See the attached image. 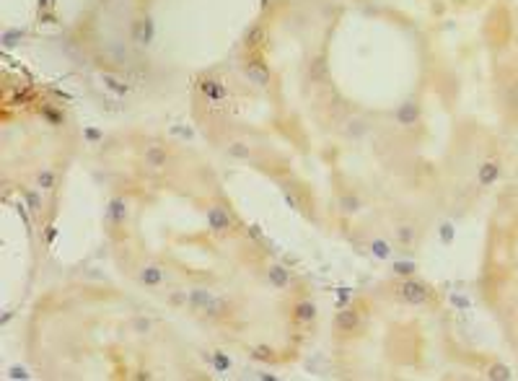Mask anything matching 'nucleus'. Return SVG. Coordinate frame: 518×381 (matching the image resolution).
I'll list each match as a JSON object with an SVG mask.
<instances>
[{
	"mask_svg": "<svg viewBox=\"0 0 518 381\" xmlns=\"http://www.w3.org/2000/svg\"><path fill=\"white\" fill-rule=\"evenodd\" d=\"M109 218L119 226V223H124V218H127V203L122 200V197H114L112 203H109Z\"/></svg>",
	"mask_w": 518,
	"mask_h": 381,
	"instance_id": "9b49d317",
	"label": "nucleus"
},
{
	"mask_svg": "<svg viewBox=\"0 0 518 381\" xmlns=\"http://www.w3.org/2000/svg\"><path fill=\"white\" fill-rule=\"evenodd\" d=\"M259 34H262V29H254V31L246 37V42H249V44H256V37H259Z\"/></svg>",
	"mask_w": 518,
	"mask_h": 381,
	"instance_id": "aec40b11",
	"label": "nucleus"
},
{
	"mask_svg": "<svg viewBox=\"0 0 518 381\" xmlns=\"http://www.w3.org/2000/svg\"><path fill=\"white\" fill-rule=\"evenodd\" d=\"M133 330H135L138 335H145V332H151V322L143 319V316H138V319L133 322Z\"/></svg>",
	"mask_w": 518,
	"mask_h": 381,
	"instance_id": "a211bd4d",
	"label": "nucleus"
},
{
	"mask_svg": "<svg viewBox=\"0 0 518 381\" xmlns=\"http://www.w3.org/2000/svg\"><path fill=\"white\" fill-rule=\"evenodd\" d=\"M36 182H39V189H52V187H54V182H57V176H54V171H52V169H42V171H39V176H36Z\"/></svg>",
	"mask_w": 518,
	"mask_h": 381,
	"instance_id": "ddd939ff",
	"label": "nucleus"
},
{
	"mask_svg": "<svg viewBox=\"0 0 518 381\" xmlns=\"http://www.w3.org/2000/svg\"><path fill=\"white\" fill-rule=\"evenodd\" d=\"M371 249H373V254H376V257H381V260H386V257H388V244H386L383 239H376V241L371 244Z\"/></svg>",
	"mask_w": 518,
	"mask_h": 381,
	"instance_id": "dca6fc26",
	"label": "nucleus"
},
{
	"mask_svg": "<svg viewBox=\"0 0 518 381\" xmlns=\"http://www.w3.org/2000/svg\"><path fill=\"white\" fill-rule=\"evenodd\" d=\"M166 280V270L161 267V265H145L140 273H138V283L140 285H148V288H156V285H161Z\"/></svg>",
	"mask_w": 518,
	"mask_h": 381,
	"instance_id": "20e7f679",
	"label": "nucleus"
},
{
	"mask_svg": "<svg viewBox=\"0 0 518 381\" xmlns=\"http://www.w3.org/2000/svg\"><path fill=\"white\" fill-rule=\"evenodd\" d=\"M397 296H399L404 303H410V306H422V303L428 301V285L420 283V280H415V278H410V280L399 283Z\"/></svg>",
	"mask_w": 518,
	"mask_h": 381,
	"instance_id": "7ed1b4c3",
	"label": "nucleus"
},
{
	"mask_svg": "<svg viewBox=\"0 0 518 381\" xmlns=\"http://www.w3.org/2000/svg\"><path fill=\"white\" fill-rule=\"evenodd\" d=\"M267 280H270L275 288H285V285L290 283V273H288L285 267H280V265H272V267L267 270Z\"/></svg>",
	"mask_w": 518,
	"mask_h": 381,
	"instance_id": "9d476101",
	"label": "nucleus"
},
{
	"mask_svg": "<svg viewBox=\"0 0 518 381\" xmlns=\"http://www.w3.org/2000/svg\"><path fill=\"white\" fill-rule=\"evenodd\" d=\"M497 176H500V164H497V161H487V164H482L479 171H477V182H479L482 187H490L492 182H497Z\"/></svg>",
	"mask_w": 518,
	"mask_h": 381,
	"instance_id": "0eeeda50",
	"label": "nucleus"
},
{
	"mask_svg": "<svg viewBox=\"0 0 518 381\" xmlns=\"http://www.w3.org/2000/svg\"><path fill=\"white\" fill-rule=\"evenodd\" d=\"M340 208H342V213H358V210H360V200L353 197V195H345V197L340 200Z\"/></svg>",
	"mask_w": 518,
	"mask_h": 381,
	"instance_id": "4468645a",
	"label": "nucleus"
},
{
	"mask_svg": "<svg viewBox=\"0 0 518 381\" xmlns=\"http://www.w3.org/2000/svg\"><path fill=\"white\" fill-rule=\"evenodd\" d=\"M133 39H135L138 44H151V39H153V24H151V19H140V21L135 24Z\"/></svg>",
	"mask_w": 518,
	"mask_h": 381,
	"instance_id": "1a4fd4ad",
	"label": "nucleus"
},
{
	"mask_svg": "<svg viewBox=\"0 0 518 381\" xmlns=\"http://www.w3.org/2000/svg\"><path fill=\"white\" fill-rule=\"evenodd\" d=\"M295 319H298V322H313V319H316V306H313L311 301L295 303Z\"/></svg>",
	"mask_w": 518,
	"mask_h": 381,
	"instance_id": "f8f14e48",
	"label": "nucleus"
},
{
	"mask_svg": "<svg viewBox=\"0 0 518 381\" xmlns=\"http://www.w3.org/2000/svg\"><path fill=\"white\" fill-rule=\"evenodd\" d=\"M187 303H189V309L210 316V319H220V316L228 314V303H226L223 298H218L215 293L205 291V288H194V291L189 293Z\"/></svg>",
	"mask_w": 518,
	"mask_h": 381,
	"instance_id": "f257e3e1",
	"label": "nucleus"
},
{
	"mask_svg": "<svg viewBox=\"0 0 518 381\" xmlns=\"http://www.w3.org/2000/svg\"><path fill=\"white\" fill-rule=\"evenodd\" d=\"M29 203H31V210H39V200H36L34 192H29Z\"/></svg>",
	"mask_w": 518,
	"mask_h": 381,
	"instance_id": "412c9836",
	"label": "nucleus"
},
{
	"mask_svg": "<svg viewBox=\"0 0 518 381\" xmlns=\"http://www.w3.org/2000/svg\"><path fill=\"white\" fill-rule=\"evenodd\" d=\"M487 376H490V378H510V371H508L505 366H492Z\"/></svg>",
	"mask_w": 518,
	"mask_h": 381,
	"instance_id": "6ab92c4d",
	"label": "nucleus"
},
{
	"mask_svg": "<svg viewBox=\"0 0 518 381\" xmlns=\"http://www.w3.org/2000/svg\"><path fill=\"white\" fill-rule=\"evenodd\" d=\"M337 330H342V332H353L355 327H358V322H360V316H358V311L350 306V309H342L340 314H337Z\"/></svg>",
	"mask_w": 518,
	"mask_h": 381,
	"instance_id": "6e6552de",
	"label": "nucleus"
},
{
	"mask_svg": "<svg viewBox=\"0 0 518 381\" xmlns=\"http://www.w3.org/2000/svg\"><path fill=\"white\" fill-rule=\"evenodd\" d=\"M166 161H169L166 148H161V146H148V148H145V166H151L153 171L163 169Z\"/></svg>",
	"mask_w": 518,
	"mask_h": 381,
	"instance_id": "423d86ee",
	"label": "nucleus"
},
{
	"mask_svg": "<svg viewBox=\"0 0 518 381\" xmlns=\"http://www.w3.org/2000/svg\"><path fill=\"white\" fill-rule=\"evenodd\" d=\"M397 239H399L402 244H412V241H415V226H410V223L399 226V228H397Z\"/></svg>",
	"mask_w": 518,
	"mask_h": 381,
	"instance_id": "2eb2a0df",
	"label": "nucleus"
},
{
	"mask_svg": "<svg viewBox=\"0 0 518 381\" xmlns=\"http://www.w3.org/2000/svg\"><path fill=\"white\" fill-rule=\"evenodd\" d=\"M417 117H420V106H417L415 99H407V101L397 109V122H399L402 127H412V124L417 122Z\"/></svg>",
	"mask_w": 518,
	"mask_h": 381,
	"instance_id": "39448f33",
	"label": "nucleus"
},
{
	"mask_svg": "<svg viewBox=\"0 0 518 381\" xmlns=\"http://www.w3.org/2000/svg\"><path fill=\"white\" fill-rule=\"evenodd\" d=\"M228 153L236 156V158H249V146H244V143H233V146L228 148Z\"/></svg>",
	"mask_w": 518,
	"mask_h": 381,
	"instance_id": "f3484780",
	"label": "nucleus"
},
{
	"mask_svg": "<svg viewBox=\"0 0 518 381\" xmlns=\"http://www.w3.org/2000/svg\"><path fill=\"white\" fill-rule=\"evenodd\" d=\"M231 226H233V215H231V210H228L226 205L215 203V205H210V208H208V228H210L215 236L228 233V231H231Z\"/></svg>",
	"mask_w": 518,
	"mask_h": 381,
	"instance_id": "f03ea898",
	"label": "nucleus"
}]
</instances>
